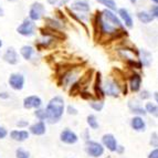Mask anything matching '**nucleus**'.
I'll return each instance as SVG.
<instances>
[{
    "mask_svg": "<svg viewBox=\"0 0 158 158\" xmlns=\"http://www.w3.org/2000/svg\"><path fill=\"white\" fill-rule=\"evenodd\" d=\"M17 31L23 37H32L35 33V24L30 19H24L23 22L17 28Z\"/></svg>",
    "mask_w": 158,
    "mask_h": 158,
    "instance_id": "nucleus-4",
    "label": "nucleus"
},
{
    "mask_svg": "<svg viewBox=\"0 0 158 158\" xmlns=\"http://www.w3.org/2000/svg\"><path fill=\"white\" fill-rule=\"evenodd\" d=\"M152 98V93L148 92L147 90H143L142 92L139 93V98L143 101H145V100H148V98Z\"/></svg>",
    "mask_w": 158,
    "mask_h": 158,
    "instance_id": "nucleus-34",
    "label": "nucleus"
},
{
    "mask_svg": "<svg viewBox=\"0 0 158 158\" xmlns=\"http://www.w3.org/2000/svg\"><path fill=\"white\" fill-rule=\"evenodd\" d=\"M8 1H11V2H13V1H17V0H8Z\"/></svg>",
    "mask_w": 158,
    "mask_h": 158,
    "instance_id": "nucleus-47",
    "label": "nucleus"
},
{
    "mask_svg": "<svg viewBox=\"0 0 158 158\" xmlns=\"http://www.w3.org/2000/svg\"><path fill=\"white\" fill-rule=\"evenodd\" d=\"M29 133L30 135H34V136H42L47 133V124L45 122H40L37 121L30 124L29 126Z\"/></svg>",
    "mask_w": 158,
    "mask_h": 158,
    "instance_id": "nucleus-10",
    "label": "nucleus"
},
{
    "mask_svg": "<svg viewBox=\"0 0 158 158\" xmlns=\"http://www.w3.org/2000/svg\"><path fill=\"white\" fill-rule=\"evenodd\" d=\"M34 117L40 122H44L47 121V113H45V108L40 107L38 110H35L33 113Z\"/></svg>",
    "mask_w": 158,
    "mask_h": 158,
    "instance_id": "nucleus-28",
    "label": "nucleus"
},
{
    "mask_svg": "<svg viewBox=\"0 0 158 158\" xmlns=\"http://www.w3.org/2000/svg\"><path fill=\"white\" fill-rule=\"evenodd\" d=\"M85 152L90 157L98 158L104 154V146L95 140H87L85 142Z\"/></svg>",
    "mask_w": 158,
    "mask_h": 158,
    "instance_id": "nucleus-2",
    "label": "nucleus"
},
{
    "mask_svg": "<svg viewBox=\"0 0 158 158\" xmlns=\"http://www.w3.org/2000/svg\"><path fill=\"white\" fill-rule=\"evenodd\" d=\"M45 9H44V6L42 3L40 2H34L33 5L31 6V8H30L29 11V19L31 21H38L40 19L42 18L43 13H44Z\"/></svg>",
    "mask_w": 158,
    "mask_h": 158,
    "instance_id": "nucleus-8",
    "label": "nucleus"
},
{
    "mask_svg": "<svg viewBox=\"0 0 158 158\" xmlns=\"http://www.w3.org/2000/svg\"><path fill=\"white\" fill-rule=\"evenodd\" d=\"M72 10L79 11V12H89L90 11V5L85 0H75L71 5Z\"/></svg>",
    "mask_w": 158,
    "mask_h": 158,
    "instance_id": "nucleus-18",
    "label": "nucleus"
},
{
    "mask_svg": "<svg viewBox=\"0 0 158 158\" xmlns=\"http://www.w3.org/2000/svg\"><path fill=\"white\" fill-rule=\"evenodd\" d=\"M16 126L19 127V129H26L30 126V122L27 119H19L16 123Z\"/></svg>",
    "mask_w": 158,
    "mask_h": 158,
    "instance_id": "nucleus-31",
    "label": "nucleus"
},
{
    "mask_svg": "<svg viewBox=\"0 0 158 158\" xmlns=\"http://www.w3.org/2000/svg\"><path fill=\"white\" fill-rule=\"evenodd\" d=\"M152 1H153V2H155L156 5H158V0H152Z\"/></svg>",
    "mask_w": 158,
    "mask_h": 158,
    "instance_id": "nucleus-45",
    "label": "nucleus"
},
{
    "mask_svg": "<svg viewBox=\"0 0 158 158\" xmlns=\"http://www.w3.org/2000/svg\"><path fill=\"white\" fill-rule=\"evenodd\" d=\"M86 123L87 125L90 126V128L92 129H98L100 127V124H98V121L96 118V116L93 115V114H90V115L86 117Z\"/></svg>",
    "mask_w": 158,
    "mask_h": 158,
    "instance_id": "nucleus-25",
    "label": "nucleus"
},
{
    "mask_svg": "<svg viewBox=\"0 0 158 158\" xmlns=\"http://www.w3.org/2000/svg\"><path fill=\"white\" fill-rule=\"evenodd\" d=\"M150 13H152V16H153L154 18L158 19V5H156V6H154V7H152Z\"/></svg>",
    "mask_w": 158,
    "mask_h": 158,
    "instance_id": "nucleus-37",
    "label": "nucleus"
},
{
    "mask_svg": "<svg viewBox=\"0 0 158 158\" xmlns=\"http://www.w3.org/2000/svg\"><path fill=\"white\" fill-rule=\"evenodd\" d=\"M24 77L21 73H11L8 79L9 86L13 91H21L24 86Z\"/></svg>",
    "mask_w": 158,
    "mask_h": 158,
    "instance_id": "nucleus-6",
    "label": "nucleus"
},
{
    "mask_svg": "<svg viewBox=\"0 0 158 158\" xmlns=\"http://www.w3.org/2000/svg\"><path fill=\"white\" fill-rule=\"evenodd\" d=\"M2 59L7 63L11 64V65H15V64L18 63L19 56H18V53H17V51L15 50L13 48H8V49L6 50V52L3 53Z\"/></svg>",
    "mask_w": 158,
    "mask_h": 158,
    "instance_id": "nucleus-14",
    "label": "nucleus"
},
{
    "mask_svg": "<svg viewBox=\"0 0 158 158\" xmlns=\"http://www.w3.org/2000/svg\"><path fill=\"white\" fill-rule=\"evenodd\" d=\"M103 17L105 18L106 22H108L110 24H113V26L118 27V28L123 29V22L121 21L119 17L116 16L114 11L107 10V9H106V10L103 11Z\"/></svg>",
    "mask_w": 158,
    "mask_h": 158,
    "instance_id": "nucleus-12",
    "label": "nucleus"
},
{
    "mask_svg": "<svg viewBox=\"0 0 158 158\" xmlns=\"http://www.w3.org/2000/svg\"><path fill=\"white\" fill-rule=\"evenodd\" d=\"M15 156L16 158H31V154L29 150L24 149L22 147H18L15 152Z\"/></svg>",
    "mask_w": 158,
    "mask_h": 158,
    "instance_id": "nucleus-27",
    "label": "nucleus"
},
{
    "mask_svg": "<svg viewBox=\"0 0 158 158\" xmlns=\"http://www.w3.org/2000/svg\"><path fill=\"white\" fill-rule=\"evenodd\" d=\"M131 127L135 132H145L146 131V122L140 116H134L131 119Z\"/></svg>",
    "mask_w": 158,
    "mask_h": 158,
    "instance_id": "nucleus-15",
    "label": "nucleus"
},
{
    "mask_svg": "<svg viewBox=\"0 0 158 158\" xmlns=\"http://www.w3.org/2000/svg\"><path fill=\"white\" fill-rule=\"evenodd\" d=\"M66 113L69 114V115H72V116H75L79 114V111H77V108L74 107L73 105H69L68 107H66Z\"/></svg>",
    "mask_w": 158,
    "mask_h": 158,
    "instance_id": "nucleus-35",
    "label": "nucleus"
},
{
    "mask_svg": "<svg viewBox=\"0 0 158 158\" xmlns=\"http://www.w3.org/2000/svg\"><path fill=\"white\" fill-rule=\"evenodd\" d=\"M142 86V75L139 73H133L129 77V87L132 92H138Z\"/></svg>",
    "mask_w": 158,
    "mask_h": 158,
    "instance_id": "nucleus-16",
    "label": "nucleus"
},
{
    "mask_svg": "<svg viewBox=\"0 0 158 158\" xmlns=\"http://www.w3.org/2000/svg\"><path fill=\"white\" fill-rule=\"evenodd\" d=\"M9 136V131L3 125H0V140L6 139Z\"/></svg>",
    "mask_w": 158,
    "mask_h": 158,
    "instance_id": "nucleus-33",
    "label": "nucleus"
},
{
    "mask_svg": "<svg viewBox=\"0 0 158 158\" xmlns=\"http://www.w3.org/2000/svg\"><path fill=\"white\" fill-rule=\"evenodd\" d=\"M20 53H21L22 58H23L24 60L29 61V60H31L32 56H33L34 49L31 45H23V47L20 49Z\"/></svg>",
    "mask_w": 158,
    "mask_h": 158,
    "instance_id": "nucleus-20",
    "label": "nucleus"
},
{
    "mask_svg": "<svg viewBox=\"0 0 158 158\" xmlns=\"http://www.w3.org/2000/svg\"><path fill=\"white\" fill-rule=\"evenodd\" d=\"M96 1L102 6H104V7H106L107 10L115 11L117 9V6H116V2L114 0H96Z\"/></svg>",
    "mask_w": 158,
    "mask_h": 158,
    "instance_id": "nucleus-26",
    "label": "nucleus"
},
{
    "mask_svg": "<svg viewBox=\"0 0 158 158\" xmlns=\"http://www.w3.org/2000/svg\"><path fill=\"white\" fill-rule=\"evenodd\" d=\"M128 108L131 113H133L135 116H140V117H144V116L147 115L145 108L140 105V103L136 100H131L128 102Z\"/></svg>",
    "mask_w": 158,
    "mask_h": 158,
    "instance_id": "nucleus-13",
    "label": "nucleus"
},
{
    "mask_svg": "<svg viewBox=\"0 0 158 158\" xmlns=\"http://www.w3.org/2000/svg\"><path fill=\"white\" fill-rule=\"evenodd\" d=\"M149 144H150V146H152V147L158 148V134H157V133L154 132L153 134L150 135Z\"/></svg>",
    "mask_w": 158,
    "mask_h": 158,
    "instance_id": "nucleus-32",
    "label": "nucleus"
},
{
    "mask_svg": "<svg viewBox=\"0 0 158 158\" xmlns=\"http://www.w3.org/2000/svg\"><path fill=\"white\" fill-rule=\"evenodd\" d=\"M154 98H155V101H156V103H157V105H158V92L154 93Z\"/></svg>",
    "mask_w": 158,
    "mask_h": 158,
    "instance_id": "nucleus-42",
    "label": "nucleus"
},
{
    "mask_svg": "<svg viewBox=\"0 0 158 158\" xmlns=\"http://www.w3.org/2000/svg\"><path fill=\"white\" fill-rule=\"evenodd\" d=\"M64 104L63 98L61 96H54L52 98L45 107V113H47V122L49 124H56L61 121L64 113Z\"/></svg>",
    "mask_w": 158,
    "mask_h": 158,
    "instance_id": "nucleus-1",
    "label": "nucleus"
},
{
    "mask_svg": "<svg viewBox=\"0 0 158 158\" xmlns=\"http://www.w3.org/2000/svg\"><path fill=\"white\" fill-rule=\"evenodd\" d=\"M2 47V42H1V40H0V48Z\"/></svg>",
    "mask_w": 158,
    "mask_h": 158,
    "instance_id": "nucleus-46",
    "label": "nucleus"
},
{
    "mask_svg": "<svg viewBox=\"0 0 158 158\" xmlns=\"http://www.w3.org/2000/svg\"><path fill=\"white\" fill-rule=\"evenodd\" d=\"M75 80H77V73L73 72V71L66 72V73L63 75V77H62V81H63L64 86H69L71 83L72 84H74Z\"/></svg>",
    "mask_w": 158,
    "mask_h": 158,
    "instance_id": "nucleus-21",
    "label": "nucleus"
},
{
    "mask_svg": "<svg viewBox=\"0 0 158 158\" xmlns=\"http://www.w3.org/2000/svg\"><path fill=\"white\" fill-rule=\"evenodd\" d=\"M103 91H104V94L107 96L117 98L121 93V86L116 81L112 79H107L103 84Z\"/></svg>",
    "mask_w": 158,
    "mask_h": 158,
    "instance_id": "nucleus-3",
    "label": "nucleus"
},
{
    "mask_svg": "<svg viewBox=\"0 0 158 158\" xmlns=\"http://www.w3.org/2000/svg\"><path fill=\"white\" fill-rule=\"evenodd\" d=\"M10 139L16 143H23L29 139L30 133L27 129H12L9 132Z\"/></svg>",
    "mask_w": 158,
    "mask_h": 158,
    "instance_id": "nucleus-9",
    "label": "nucleus"
},
{
    "mask_svg": "<svg viewBox=\"0 0 158 158\" xmlns=\"http://www.w3.org/2000/svg\"><path fill=\"white\" fill-rule=\"evenodd\" d=\"M137 18L143 23H149V22H152L154 20V17L152 16V13L147 12V11H138L137 12Z\"/></svg>",
    "mask_w": 158,
    "mask_h": 158,
    "instance_id": "nucleus-22",
    "label": "nucleus"
},
{
    "mask_svg": "<svg viewBox=\"0 0 158 158\" xmlns=\"http://www.w3.org/2000/svg\"><path fill=\"white\" fill-rule=\"evenodd\" d=\"M83 135H84V139L86 140V142H87V140H90L91 137H90V132H89V129H85L84 134H83Z\"/></svg>",
    "mask_w": 158,
    "mask_h": 158,
    "instance_id": "nucleus-40",
    "label": "nucleus"
},
{
    "mask_svg": "<svg viewBox=\"0 0 158 158\" xmlns=\"http://www.w3.org/2000/svg\"><path fill=\"white\" fill-rule=\"evenodd\" d=\"M45 21L48 22V26L50 27L51 29H53V30L61 29V28L63 27V23H61L60 21L54 20V19H52V18H47L45 19Z\"/></svg>",
    "mask_w": 158,
    "mask_h": 158,
    "instance_id": "nucleus-29",
    "label": "nucleus"
},
{
    "mask_svg": "<svg viewBox=\"0 0 158 158\" xmlns=\"http://www.w3.org/2000/svg\"><path fill=\"white\" fill-rule=\"evenodd\" d=\"M47 1H48V3H49V5L54 6V5H56V3H58L59 0H47Z\"/></svg>",
    "mask_w": 158,
    "mask_h": 158,
    "instance_id": "nucleus-41",
    "label": "nucleus"
},
{
    "mask_svg": "<svg viewBox=\"0 0 158 158\" xmlns=\"http://www.w3.org/2000/svg\"><path fill=\"white\" fill-rule=\"evenodd\" d=\"M10 98V94L8 92H0V100H8Z\"/></svg>",
    "mask_w": 158,
    "mask_h": 158,
    "instance_id": "nucleus-38",
    "label": "nucleus"
},
{
    "mask_svg": "<svg viewBox=\"0 0 158 158\" xmlns=\"http://www.w3.org/2000/svg\"><path fill=\"white\" fill-rule=\"evenodd\" d=\"M145 111L147 114H150L154 117H158V105L153 102H147L145 104Z\"/></svg>",
    "mask_w": 158,
    "mask_h": 158,
    "instance_id": "nucleus-23",
    "label": "nucleus"
},
{
    "mask_svg": "<svg viewBox=\"0 0 158 158\" xmlns=\"http://www.w3.org/2000/svg\"><path fill=\"white\" fill-rule=\"evenodd\" d=\"M140 63L143 66H146V68H149L152 62H153V56L149 51L145 50V49H142L140 50Z\"/></svg>",
    "mask_w": 158,
    "mask_h": 158,
    "instance_id": "nucleus-19",
    "label": "nucleus"
},
{
    "mask_svg": "<svg viewBox=\"0 0 158 158\" xmlns=\"http://www.w3.org/2000/svg\"><path fill=\"white\" fill-rule=\"evenodd\" d=\"M1 16H3V10L0 8V17H1Z\"/></svg>",
    "mask_w": 158,
    "mask_h": 158,
    "instance_id": "nucleus-43",
    "label": "nucleus"
},
{
    "mask_svg": "<svg viewBox=\"0 0 158 158\" xmlns=\"http://www.w3.org/2000/svg\"><path fill=\"white\" fill-rule=\"evenodd\" d=\"M60 140L62 143H64V144H66V145H73V144L77 143L79 136L71 128H64L60 133Z\"/></svg>",
    "mask_w": 158,
    "mask_h": 158,
    "instance_id": "nucleus-7",
    "label": "nucleus"
},
{
    "mask_svg": "<svg viewBox=\"0 0 158 158\" xmlns=\"http://www.w3.org/2000/svg\"><path fill=\"white\" fill-rule=\"evenodd\" d=\"M103 146L105 148H107L110 152H112V153H114V152H116V148H117V146H118V144H117V140H116L115 136H114L113 134H105L103 135L102 137V143H101Z\"/></svg>",
    "mask_w": 158,
    "mask_h": 158,
    "instance_id": "nucleus-11",
    "label": "nucleus"
},
{
    "mask_svg": "<svg viewBox=\"0 0 158 158\" xmlns=\"http://www.w3.org/2000/svg\"><path fill=\"white\" fill-rule=\"evenodd\" d=\"M42 100L38 95H28L23 98L22 105L26 110H38V108L42 107Z\"/></svg>",
    "mask_w": 158,
    "mask_h": 158,
    "instance_id": "nucleus-5",
    "label": "nucleus"
},
{
    "mask_svg": "<svg viewBox=\"0 0 158 158\" xmlns=\"http://www.w3.org/2000/svg\"><path fill=\"white\" fill-rule=\"evenodd\" d=\"M89 104H90L91 108H93V110L96 112H101L103 110V107H104V103H103V101H101V100L91 101Z\"/></svg>",
    "mask_w": 158,
    "mask_h": 158,
    "instance_id": "nucleus-30",
    "label": "nucleus"
},
{
    "mask_svg": "<svg viewBox=\"0 0 158 158\" xmlns=\"http://www.w3.org/2000/svg\"><path fill=\"white\" fill-rule=\"evenodd\" d=\"M95 93H96V96L98 98H102L104 96V91H103V85L101 83V73H98L96 74V80H95Z\"/></svg>",
    "mask_w": 158,
    "mask_h": 158,
    "instance_id": "nucleus-24",
    "label": "nucleus"
},
{
    "mask_svg": "<svg viewBox=\"0 0 158 158\" xmlns=\"http://www.w3.org/2000/svg\"><path fill=\"white\" fill-rule=\"evenodd\" d=\"M118 16H119V19H121V21L123 22L127 28H133V18L127 9H125V8L118 9Z\"/></svg>",
    "mask_w": 158,
    "mask_h": 158,
    "instance_id": "nucleus-17",
    "label": "nucleus"
},
{
    "mask_svg": "<svg viewBox=\"0 0 158 158\" xmlns=\"http://www.w3.org/2000/svg\"><path fill=\"white\" fill-rule=\"evenodd\" d=\"M129 1H131V2H132V3H136L137 0H129Z\"/></svg>",
    "mask_w": 158,
    "mask_h": 158,
    "instance_id": "nucleus-44",
    "label": "nucleus"
},
{
    "mask_svg": "<svg viewBox=\"0 0 158 158\" xmlns=\"http://www.w3.org/2000/svg\"><path fill=\"white\" fill-rule=\"evenodd\" d=\"M147 158H158V148H154L150 150Z\"/></svg>",
    "mask_w": 158,
    "mask_h": 158,
    "instance_id": "nucleus-36",
    "label": "nucleus"
},
{
    "mask_svg": "<svg viewBox=\"0 0 158 158\" xmlns=\"http://www.w3.org/2000/svg\"><path fill=\"white\" fill-rule=\"evenodd\" d=\"M124 152H125L124 146H121V145L117 146V148H116V153H117V154H123Z\"/></svg>",
    "mask_w": 158,
    "mask_h": 158,
    "instance_id": "nucleus-39",
    "label": "nucleus"
}]
</instances>
